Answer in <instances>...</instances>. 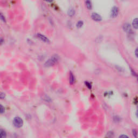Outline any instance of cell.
Wrapping results in <instances>:
<instances>
[{
    "mask_svg": "<svg viewBox=\"0 0 138 138\" xmlns=\"http://www.w3.org/2000/svg\"><path fill=\"white\" fill-rule=\"evenodd\" d=\"M59 61V56L56 55H53L51 58L49 59L45 63V66L46 67H50L54 65Z\"/></svg>",
    "mask_w": 138,
    "mask_h": 138,
    "instance_id": "obj_1",
    "label": "cell"
},
{
    "mask_svg": "<svg viewBox=\"0 0 138 138\" xmlns=\"http://www.w3.org/2000/svg\"><path fill=\"white\" fill-rule=\"evenodd\" d=\"M13 124L14 126L17 128H20L22 127L23 125V120L19 117H15L14 119L13 120Z\"/></svg>",
    "mask_w": 138,
    "mask_h": 138,
    "instance_id": "obj_2",
    "label": "cell"
},
{
    "mask_svg": "<svg viewBox=\"0 0 138 138\" xmlns=\"http://www.w3.org/2000/svg\"><path fill=\"white\" fill-rule=\"evenodd\" d=\"M118 14H119V8L116 6L113 7L111 11V17L115 18L117 16Z\"/></svg>",
    "mask_w": 138,
    "mask_h": 138,
    "instance_id": "obj_3",
    "label": "cell"
},
{
    "mask_svg": "<svg viewBox=\"0 0 138 138\" xmlns=\"http://www.w3.org/2000/svg\"><path fill=\"white\" fill-rule=\"evenodd\" d=\"M91 18L93 20L96 22H100L102 21V17L99 14L96 12H93L92 15H91Z\"/></svg>",
    "mask_w": 138,
    "mask_h": 138,
    "instance_id": "obj_4",
    "label": "cell"
},
{
    "mask_svg": "<svg viewBox=\"0 0 138 138\" xmlns=\"http://www.w3.org/2000/svg\"><path fill=\"white\" fill-rule=\"evenodd\" d=\"M123 30H124V31L126 32V33H130V32L132 31L131 26L128 23H125L123 26Z\"/></svg>",
    "mask_w": 138,
    "mask_h": 138,
    "instance_id": "obj_5",
    "label": "cell"
},
{
    "mask_svg": "<svg viewBox=\"0 0 138 138\" xmlns=\"http://www.w3.org/2000/svg\"><path fill=\"white\" fill-rule=\"evenodd\" d=\"M37 36H38V38H40L42 41H43L44 42H45V43H49L50 42L49 39H48L46 36H45L44 35H42V34H37Z\"/></svg>",
    "mask_w": 138,
    "mask_h": 138,
    "instance_id": "obj_6",
    "label": "cell"
},
{
    "mask_svg": "<svg viewBox=\"0 0 138 138\" xmlns=\"http://www.w3.org/2000/svg\"><path fill=\"white\" fill-rule=\"evenodd\" d=\"M75 13H76V11H75V9L73 8H70L69 10H68L67 11V14L69 16L72 17L75 15Z\"/></svg>",
    "mask_w": 138,
    "mask_h": 138,
    "instance_id": "obj_7",
    "label": "cell"
},
{
    "mask_svg": "<svg viewBox=\"0 0 138 138\" xmlns=\"http://www.w3.org/2000/svg\"><path fill=\"white\" fill-rule=\"evenodd\" d=\"M7 133L3 129L0 130V138H6Z\"/></svg>",
    "mask_w": 138,
    "mask_h": 138,
    "instance_id": "obj_8",
    "label": "cell"
},
{
    "mask_svg": "<svg viewBox=\"0 0 138 138\" xmlns=\"http://www.w3.org/2000/svg\"><path fill=\"white\" fill-rule=\"evenodd\" d=\"M75 82V77L74 75H73L72 72H70V84H73Z\"/></svg>",
    "mask_w": 138,
    "mask_h": 138,
    "instance_id": "obj_9",
    "label": "cell"
},
{
    "mask_svg": "<svg viewBox=\"0 0 138 138\" xmlns=\"http://www.w3.org/2000/svg\"><path fill=\"white\" fill-rule=\"evenodd\" d=\"M85 4H86V8L90 10V9H92V3H91V1H86Z\"/></svg>",
    "mask_w": 138,
    "mask_h": 138,
    "instance_id": "obj_10",
    "label": "cell"
},
{
    "mask_svg": "<svg viewBox=\"0 0 138 138\" xmlns=\"http://www.w3.org/2000/svg\"><path fill=\"white\" fill-rule=\"evenodd\" d=\"M132 25H133V28L134 29H138V19L137 18H136V19H135L133 21Z\"/></svg>",
    "mask_w": 138,
    "mask_h": 138,
    "instance_id": "obj_11",
    "label": "cell"
},
{
    "mask_svg": "<svg viewBox=\"0 0 138 138\" xmlns=\"http://www.w3.org/2000/svg\"><path fill=\"white\" fill-rule=\"evenodd\" d=\"M84 24V23H83V21H79L77 23V24H76V26L78 28H82V26H83Z\"/></svg>",
    "mask_w": 138,
    "mask_h": 138,
    "instance_id": "obj_12",
    "label": "cell"
},
{
    "mask_svg": "<svg viewBox=\"0 0 138 138\" xmlns=\"http://www.w3.org/2000/svg\"><path fill=\"white\" fill-rule=\"evenodd\" d=\"M5 111V109H4V107L2 105H0V113H4Z\"/></svg>",
    "mask_w": 138,
    "mask_h": 138,
    "instance_id": "obj_13",
    "label": "cell"
},
{
    "mask_svg": "<svg viewBox=\"0 0 138 138\" xmlns=\"http://www.w3.org/2000/svg\"><path fill=\"white\" fill-rule=\"evenodd\" d=\"M0 19H1L4 22H6V19H5V17L4 16V15H3L2 14L0 13Z\"/></svg>",
    "mask_w": 138,
    "mask_h": 138,
    "instance_id": "obj_14",
    "label": "cell"
},
{
    "mask_svg": "<svg viewBox=\"0 0 138 138\" xmlns=\"http://www.w3.org/2000/svg\"><path fill=\"white\" fill-rule=\"evenodd\" d=\"M6 97V94L3 93V92H0V99H4Z\"/></svg>",
    "mask_w": 138,
    "mask_h": 138,
    "instance_id": "obj_15",
    "label": "cell"
},
{
    "mask_svg": "<svg viewBox=\"0 0 138 138\" xmlns=\"http://www.w3.org/2000/svg\"><path fill=\"white\" fill-rule=\"evenodd\" d=\"M85 84H86V86L88 87L89 89H91V87H92L91 84L90 83H89L88 82H85Z\"/></svg>",
    "mask_w": 138,
    "mask_h": 138,
    "instance_id": "obj_16",
    "label": "cell"
},
{
    "mask_svg": "<svg viewBox=\"0 0 138 138\" xmlns=\"http://www.w3.org/2000/svg\"><path fill=\"white\" fill-rule=\"evenodd\" d=\"M119 138H129V137L126 135H121V136H120Z\"/></svg>",
    "mask_w": 138,
    "mask_h": 138,
    "instance_id": "obj_17",
    "label": "cell"
},
{
    "mask_svg": "<svg viewBox=\"0 0 138 138\" xmlns=\"http://www.w3.org/2000/svg\"><path fill=\"white\" fill-rule=\"evenodd\" d=\"M3 41H4V40H3V38H1V37H0V45H1L3 43Z\"/></svg>",
    "mask_w": 138,
    "mask_h": 138,
    "instance_id": "obj_18",
    "label": "cell"
},
{
    "mask_svg": "<svg viewBox=\"0 0 138 138\" xmlns=\"http://www.w3.org/2000/svg\"><path fill=\"white\" fill-rule=\"evenodd\" d=\"M134 131H135V132H133V135H135V137L137 138V132H136V131H135V130H134Z\"/></svg>",
    "mask_w": 138,
    "mask_h": 138,
    "instance_id": "obj_19",
    "label": "cell"
},
{
    "mask_svg": "<svg viewBox=\"0 0 138 138\" xmlns=\"http://www.w3.org/2000/svg\"><path fill=\"white\" fill-rule=\"evenodd\" d=\"M138 49H136V50H135V56H136V57H138V55H137V52H138Z\"/></svg>",
    "mask_w": 138,
    "mask_h": 138,
    "instance_id": "obj_20",
    "label": "cell"
}]
</instances>
